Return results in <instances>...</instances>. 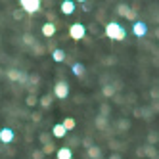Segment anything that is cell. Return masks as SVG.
Masks as SVG:
<instances>
[{"instance_id":"obj_6","label":"cell","mask_w":159,"mask_h":159,"mask_svg":"<svg viewBox=\"0 0 159 159\" xmlns=\"http://www.w3.org/2000/svg\"><path fill=\"white\" fill-rule=\"evenodd\" d=\"M0 140H2L4 144H10L14 140V132H12V129H2L0 130Z\"/></svg>"},{"instance_id":"obj_17","label":"cell","mask_w":159,"mask_h":159,"mask_svg":"<svg viewBox=\"0 0 159 159\" xmlns=\"http://www.w3.org/2000/svg\"><path fill=\"white\" fill-rule=\"evenodd\" d=\"M50 104H52V98H50V96H42V98H40V106H42V107H48Z\"/></svg>"},{"instance_id":"obj_9","label":"cell","mask_w":159,"mask_h":159,"mask_svg":"<svg viewBox=\"0 0 159 159\" xmlns=\"http://www.w3.org/2000/svg\"><path fill=\"white\" fill-rule=\"evenodd\" d=\"M54 33H56V25L54 23H44L42 25V35L44 37H52Z\"/></svg>"},{"instance_id":"obj_2","label":"cell","mask_w":159,"mask_h":159,"mask_svg":"<svg viewBox=\"0 0 159 159\" xmlns=\"http://www.w3.org/2000/svg\"><path fill=\"white\" fill-rule=\"evenodd\" d=\"M84 33H86V29H84V25H81V23H73L71 29H69V35H71L73 40H81V39H84Z\"/></svg>"},{"instance_id":"obj_12","label":"cell","mask_w":159,"mask_h":159,"mask_svg":"<svg viewBox=\"0 0 159 159\" xmlns=\"http://www.w3.org/2000/svg\"><path fill=\"white\" fill-rule=\"evenodd\" d=\"M88 155H90V159H102V152H100V148H96V146L88 148Z\"/></svg>"},{"instance_id":"obj_19","label":"cell","mask_w":159,"mask_h":159,"mask_svg":"<svg viewBox=\"0 0 159 159\" xmlns=\"http://www.w3.org/2000/svg\"><path fill=\"white\" fill-rule=\"evenodd\" d=\"M23 40H25V44H35V39H33L31 35H25V37H23Z\"/></svg>"},{"instance_id":"obj_24","label":"cell","mask_w":159,"mask_h":159,"mask_svg":"<svg viewBox=\"0 0 159 159\" xmlns=\"http://www.w3.org/2000/svg\"><path fill=\"white\" fill-rule=\"evenodd\" d=\"M109 159H121V155H111Z\"/></svg>"},{"instance_id":"obj_4","label":"cell","mask_w":159,"mask_h":159,"mask_svg":"<svg viewBox=\"0 0 159 159\" xmlns=\"http://www.w3.org/2000/svg\"><path fill=\"white\" fill-rule=\"evenodd\" d=\"M54 94L58 96L60 100H63L67 94H69V86H67V83H63V81H60L58 84H56V88H54Z\"/></svg>"},{"instance_id":"obj_5","label":"cell","mask_w":159,"mask_h":159,"mask_svg":"<svg viewBox=\"0 0 159 159\" xmlns=\"http://www.w3.org/2000/svg\"><path fill=\"white\" fill-rule=\"evenodd\" d=\"M146 31H148V27H146V23H142V21H136L134 27H132V33H134L136 37H144Z\"/></svg>"},{"instance_id":"obj_15","label":"cell","mask_w":159,"mask_h":159,"mask_svg":"<svg viewBox=\"0 0 159 159\" xmlns=\"http://www.w3.org/2000/svg\"><path fill=\"white\" fill-rule=\"evenodd\" d=\"M61 125H63L65 130H73V129H75V119H73V117H67V119H63Z\"/></svg>"},{"instance_id":"obj_14","label":"cell","mask_w":159,"mask_h":159,"mask_svg":"<svg viewBox=\"0 0 159 159\" xmlns=\"http://www.w3.org/2000/svg\"><path fill=\"white\" fill-rule=\"evenodd\" d=\"M8 79H10V81H21V79H23V75H21L19 71H16V69H10V71H8Z\"/></svg>"},{"instance_id":"obj_20","label":"cell","mask_w":159,"mask_h":159,"mask_svg":"<svg viewBox=\"0 0 159 159\" xmlns=\"http://www.w3.org/2000/svg\"><path fill=\"white\" fill-rule=\"evenodd\" d=\"M111 94H113V88L111 86H106L104 88V96H111Z\"/></svg>"},{"instance_id":"obj_1","label":"cell","mask_w":159,"mask_h":159,"mask_svg":"<svg viewBox=\"0 0 159 159\" xmlns=\"http://www.w3.org/2000/svg\"><path fill=\"white\" fill-rule=\"evenodd\" d=\"M106 35L113 40H125V37H127V33H125V29L115 23V21H109V23L106 25Z\"/></svg>"},{"instance_id":"obj_22","label":"cell","mask_w":159,"mask_h":159,"mask_svg":"<svg viewBox=\"0 0 159 159\" xmlns=\"http://www.w3.org/2000/svg\"><path fill=\"white\" fill-rule=\"evenodd\" d=\"M106 125V121H104V117H98V127H104Z\"/></svg>"},{"instance_id":"obj_18","label":"cell","mask_w":159,"mask_h":159,"mask_svg":"<svg viewBox=\"0 0 159 159\" xmlns=\"http://www.w3.org/2000/svg\"><path fill=\"white\" fill-rule=\"evenodd\" d=\"M42 152H44V153H52V152H54V146H52V144H46Z\"/></svg>"},{"instance_id":"obj_21","label":"cell","mask_w":159,"mask_h":159,"mask_svg":"<svg viewBox=\"0 0 159 159\" xmlns=\"http://www.w3.org/2000/svg\"><path fill=\"white\" fill-rule=\"evenodd\" d=\"M27 104H29V106H35V104H37L35 96H29V98H27Z\"/></svg>"},{"instance_id":"obj_11","label":"cell","mask_w":159,"mask_h":159,"mask_svg":"<svg viewBox=\"0 0 159 159\" xmlns=\"http://www.w3.org/2000/svg\"><path fill=\"white\" fill-rule=\"evenodd\" d=\"M71 157H73V153L69 148H60L58 150V159H71Z\"/></svg>"},{"instance_id":"obj_7","label":"cell","mask_w":159,"mask_h":159,"mask_svg":"<svg viewBox=\"0 0 159 159\" xmlns=\"http://www.w3.org/2000/svg\"><path fill=\"white\" fill-rule=\"evenodd\" d=\"M61 12L71 16L75 12V2H71V0H65V2H61Z\"/></svg>"},{"instance_id":"obj_10","label":"cell","mask_w":159,"mask_h":159,"mask_svg":"<svg viewBox=\"0 0 159 159\" xmlns=\"http://www.w3.org/2000/svg\"><path fill=\"white\" fill-rule=\"evenodd\" d=\"M52 134L56 136V138H63V136L67 134V130L63 129V125H56V127L52 129Z\"/></svg>"},{"instance_id":"obj_16","label":"cell","mask_w":159,"mask_h":159,"mask_svg":"<svg viewBox=\"0 0 159 159\" xmlns=\"http://www.w3.org/2000/svg\"><path fill=\"white\" fill-rule=\"evenodd\" d=\"M73 73H75L77 77H81V75H84V67H83L81 63H75V65H73Z\"/></svg>"},{"instance_id":"obj_8","label":"cell","mask_w":159,"mask_h":159,"mask_svg":"<svg viewBox=\"0 0 159 159\" xmlns=\"http://www.w3.org/2000/svg\"><path fill=\"white\" fill-rule=\"evenodd\" d=\"M119 14L125 16V17H129V19H136V14L132 12L130 8H127V6H119Z\"/></svg>"},{"instance_id":"obj_23","label":"cell","mask_w":159,"mask_h":159,"mask_svg":"<svg viewBox=\"0 0 159 159\" xmlns=\"http://www.w3.org/2000/svg\"><path fill=\"white\" fill-rule=\"evenodd\" d=\"M33 157H35V159H42V153H40V152H37V153L33 155Z\"/></svg>"},{"instance_id":"obj_13","label":"cell","mask_w":159,"mask_h":159,"mask_svg":"<svg viewBox=\"0 0 159 159\" xmlns=\"http://www.w3.org/2000/svg\"><path fill=\"white\" fill-rule=\"evenodd\" d=\"M52 58H54V61H63V60H65V52L60 50V48H56V50L52 52Z\"/></svg>"},{"instance_id":"obj_3","label":"cell","mask_w":159,"mask_h":159,"mask_svg":"<svg viewBox=\"0 0 159 159\" xmlns=\"http://www.w3.org/2000/svg\"><path fill=\"white\" fill-rule=\"evenodd\" d=\"M21 8H23L27 14H37L39 8H40V2L39 0H21Z\"/></svg>"}]
</instances>
